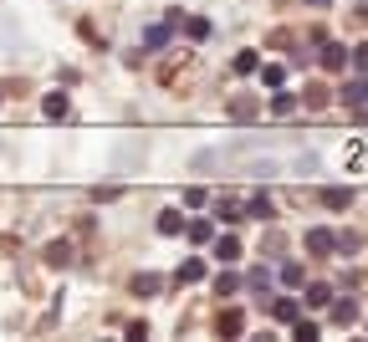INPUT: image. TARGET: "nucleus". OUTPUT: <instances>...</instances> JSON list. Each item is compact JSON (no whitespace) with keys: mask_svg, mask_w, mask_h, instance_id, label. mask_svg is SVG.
I'll return each mask as SVG.
<instances>
[{"mask_svg":"<svg viewBox=\"0 0 368 342\" xmlns=\"http://www.w3.org/2000/svg\"><path fill=\"white\" fill-rule=\"evenodd\" d=\"M179 26H184V20H179V11H169V16L159 20V26H148V31H143V51H164V47H169V36H174Z\"/></svg>","mask_w":368,"mask_h":342,"instance_id":"1","label":"nucleus"},{"mask_svg":"<svg viewBox=\"0 0 368 342\" xmlns=\"http://www.w3.org/2000/svg\"><path fill=\"white\" fill-rule=\"evenodd\" d=\"M302 307H307V302H297V296H281V302H271V322H281V327H292L297 317H302Z\"/></svg>","mask_w":368,"mask_h":342,"instance_id":"2","label":"nucleus"},{"mask_svg":"<svg viewBox=\"0 0 368 342\" xmlns=\"http://www.w3.org/2000/svg\"><path fill=\"white\" fill-rule=\"evenodd\" d=\"M307 250H312V255H333V250H338V235L322 230V225H312V230H307Z\"/></svg>","mask_w":368,"mask_h":342,"instance_id":"3","label":"nucleus"},{"mask_svg":"<svg viewBox=\"0 0 368 342\" xmlns=\"http://www.w3.org/2000/svg\"><path fill=\"white\" fill-rule=\"evenodd\" d=\"M246 215H251V220H271V215H276V200L266 195V189H256V195L246 200Z\"/></svg>","mask_w":368,"mask_h":342,"instance_id":"4","label":"nucleus"},{"mask_svg":"<svg viewBox=\"0 0 368 342\" xmlns=\"http://www.w3.org/2000/svg\"><path fill=\"white\" fill-rule=\"evenodd\" d=\"M322 67H328V72H343V67H348V47H338V41H322Z\"/></svg>","mask_w":368,"mask_h":342,"instance_id":"5","label":"nucleus"},{"mask_svg":"<svg viewBox=\"0 0 368 342\" xmlns=\"http://www.w3.org/2000/svg\"><path fill=\"white\" fill-rule=\"evenodd\" d=\"M317 200H322V209H348V204H353V189L328 184V189H317Z\"/></svg>","mask_w":368,"mask_h":342,"instance_id":"6","label":"nucleus"},{"mask_svg":"<svg viewBox=\"0 0 368 342\" xmlns=\"http://www.w3.org/2000/svg\"><path fill=\"white\" fill-rule=\"evenodd\" d=\"M256 113H261V102H256V97H246V92L230 97V118H235V123H251Z\"/></svg>","mask_w":368,"mask_h":342,"instance_id":"7","label":"nucleus"},{"mask_svg":"<svg viewBox=\"0 0 368 342\" xmlns=\"http://www.w3.org/2000/svg\"><path fill=\"white\" fill-rule=\"evenodd\" d=\"M215 220H225V225H235V220H251V215H246V204H241V200H230V195H225L220 204H215Z\"/></svg>","mask_w":368,"mask_h":342,"instance_id":"8","label":"nucleus"},{"mask_svg":"<svg viewBox=\"0 0 368 342\" xmlns=\"http://www.w3.org/2000/svg\"><path fill=\"white\" fill-rule=\"evenodd\" d=\"M174 281H179V286H194V281H205V261H200V255H189V261L174 271Z\"/></svg>","mask_w":368,"mask_h":342,"instance_id":"9","label":"nucleus"},{"mask_svg":"<svg viewBox=\"0 0 368 342\" xmlns=\"http://www.w3.org/2000/svg\"><path fill=\"white\" fill-rule=\"evenodd\" d=\"M220 332H225V337H241V332H246V312H241V307L220 312Z\"/></svg>","mask_w":368,"mask_h":342,"instance_id":"10","label":"nucleus"},{"mask_svg":"<svg viewBox=\"0 0 368 342\" xmlns=\"http://www.w3.org/2000/svg\"><path fill=\"white\" fill-rule=\"evenodd\" d=\"M184 235H189L194 245H215V225H210V220H189V225H184Z\"/></svg>","mask_w":368,"mask_h":342,"instance_id":"11","label":"nucleus"},{"mask_svg":"<svg viewBox=\"0 0 368 342\" xmlns=\"http://www.w3.org/2000/svg\"><path fill=\"white\" fill-rule=\"evenodd\" d=\"M47 266H52V271L72 266V245H67V240H52V245H47Z\"/></svg>","mask_w":368,"mask_h":342,"instance_id":"12","label":"nucleus"},{"mask_svg":"<svg viewBox=\"0 0 368 342\" xmlns=\"http://www.w3.org/2000/svg\"><path fill=\"white\" fill-rule=\"evenodd\" d=\"M67 108H72L67 92H47V102H41V113H47V118H67Z\"/></svg>","mask_w":368,"mask_h":342,"instance_id":"13","label":"nucleus"},{"mask_svg":"<svg viewBox=\"0 0 368 342\" xmlns=\"http://www.w3.org/2000/svg\"><path fill=\"white\" fill-rule=\"evenodd\" d=\"M159 235H184V215L179 209H164L159 215Z\"/></svg>","mask_w":368,"mask_h":342,"instance_id":"14","label":"nucleus"},{"mask_svg":"<svg viewBox=\"0 0 368 342\" xmlns=\"http://www.w3.org/2000/svg\"><path fill=\"white\" fill-rule=\"evenodd\" d=\"M235 291H241V276H235V271H220V276H215V296H235Z\"/></svg>","mask_w":368,"mask_h":342,"instance_id":"15","label":"nucleus"},{"mask_svg":"<svg viewBox=\"0 0 368 342\" xmlns=\"http://www.w3.org/2000/svg\"><path fill=\"white\" fill-rule=\"evenodd\" d=\"M302 302H307V307H328V302H333V286H322V281H317V286L302 291Z\"/></svg>","mask_w":368,"mask_h":342,"instance_id":"16","label":"nucleus"},{"mask_svg":"<svg viewBox=\"0 0 368 342\" xmlns=\"http://www.w3.org/2000/svg\"><path fill=\"white\" fill-rule=\"evenodd\" d=\"M215 255H220V261L230 266L235 255H241V240H235V235H220V240H215Z\"/></svg>","mask_w":368,"mask_h":342,"instance_id":"17","label":"nucleus"},{"mask_svg":"<svg viewBox=\"0 0 368 342\" xmlns=\"http://www.w3.org/2000/svg\"><path fill=\"white\" fill-rule=\"evenodd\" d=\"M297 108H302V97H292V92H276V97H271V113H276V118H287V113H297Z\"/></svg>","mask_w":368,"mask_h":342,"instance_id":"18","label":"nucleus"},{"mask_svg":"<svg viewBox=\"0 0 368 342\" xmlns=\"http://www.w3.org/2000/svg\"><path fill=\"white\" fill-rule=\"evenodd\" d=\"M261 82H266V87L276 92L281 82H287V67H276V61H266V67H261Z\"/></svg>","mask_w":368,"mask_h":342,"instance_id":"19","label":"nucleus"},{"mask_svg":"<svg viewBox=\"0 0 368 342\" xmlns=\"http://www.w3.org/2000/svg\"><path fill=\"white\" fill-rule=\"evenodd\" d=\"M317 332H322V327H317V322H307V317H297V322H292V337H297V342H312Z\"/></svg>","mask_w":368,"mask_h":342,"instance_id":"20","label":"nucleus"},{"mask_svg":"<svg viewBox=\"0 0 368 342\" xmlns=\"http://www.w3.org/2000/svg\"><path fill=\"white\" fill-rule=\"evenodd\" d=\"M302 108H328V87H317V82H312V87L302 92Z\"/></svg>","mask_w":368,"mask_h":342,"instance_id":"21","label":"nucleus"},{"mask_svg":"<svg viewBox=\"0 0 368 342\" xmlns=\"http://www.w3.org/2000/svg\"><path fill=\"white\" fill-rule=\"evenodd\" d=\"M235 72H241V77L261 72V61H256V51H241V56H235Z\"/></svg>","mask_w":368,"mask_h":342,"instance_id":"22","label":"nucleus"},{"mask_svg":"<svg viewBox=\"0 0 368 342\" xmlns=\"http://www.w3.org/2000/svg\"><path fill=\"white\" fill-rule=\"evenodd\" d=\"M159 286H164L159 276H133V291H138V296H154Z\"/></svg>","mask_w":368,"mask_h":342,"instance_id":"23","label":"nucleus"},{"mask_svg":"<svg viewBox=\"0 0 368 342\" xmlns=\"http://www.w3.org/2000/svg\"><path fill=\"white\" fill-rule=\"evenodd\" d=\"M184 31H189L194 41H205V36H210V20H205V16H194V20H184Z\"/></svg>","mask_w":368,"mask_h":342,"instance_id":"24","label":"nucleus"},{"mask_svg":"<svg viewBox=\"0 0 368 342\" xmlns=\"http://www.w3.org/2000/svg\"><path fill=\"white\" fill-rule=\"evenodd\" d=\"M353 317H358L353 302H338V307H333V322H353Z\"/></svg>","mask_w":368,"mask_h":342,"instance_id":"25","label":"nucleus"},{"mask_svg":"<svg viewBox=\"0 0 368 342\" xmlns=\"http://www.w3.org/2000/svg\"><path fill=\"white\" fill-rule=\"evenodd\" d=\"M281 281L297 286V281H302V266H297V261H287V266H281Z\"/></svg>","mask_w":368,"mask_h":342,"instance_id":"26","label":"nucleus"},{"mask_svg":"<svg viewBox=\"0 0 368 342\" xmlns=\"http://www.w3.org/2000/svg\"><path fill=\"white\" fill-rule=\"evenodd\" d=\"M251 286H256V291L271 286V271H266V266H256V271H251Z\"/></svg>","mask_w":368,"mask_h":342,"instance_id":"27","label":"nucleus"},{"mask_svg":"<svg viewBox=\"0 0 368 342\" xmlns=\"http://www.w3.org/2000/svg\"><path fill=\"white\" fill-rule=\"evenodd\" d=\"M353 61H358V72H368V41H363V47H353Z\"/></svg>","mask_w":368,"mask_h":342,"instance_id":"28","label":"nucleus"}]
</instances>
